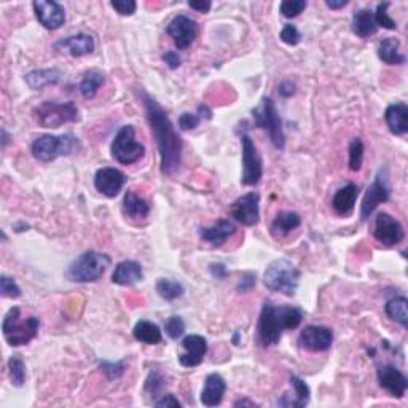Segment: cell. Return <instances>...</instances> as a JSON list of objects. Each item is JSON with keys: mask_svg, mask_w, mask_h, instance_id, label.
Listing matches in <instances>:
<instances>
[{"mask_svg": "<svg viewBox=\"0 0 408 408\" xmlns=\"http://www.w3.org/2000/svg\"><path fill=\"white\" fill-rule=\"evenodd\" d=\"M144 106L153 139L158 146L162 173L164 175H174L182 164V139L171 123L168 113L159 107L155 99L144 95Z\"/></svg>", "mask_w": 408, "mask_h": 408, "instance_id": "1", "label": "cell"}, {"mask_svg": "<svg viewBox=\"0 0 408 408\" xmlns=\"http://www.w3.org/2000/svg\"><path fill=\"white\" fill-rule=\"evenodd\" d=\"M303 313L295 306H276L272 301H265L260 319L257 324L258 343L262 346H274L279 343L284 330H294L301 324Z\"/></svg>", "mask_w": 408, "mask_h": 408, "instance_id": "2", "label": "cell"}, {"mask_svg": "<svg viewBox=\"0 0 408 408\" xmlns=\"http://www.w3.org/2000/svg\"><path fill=\"white\" fill-rule=\"evenodd\" d=\"M110 263H112V260H110V257L106 256V253L86 251L79 258H75L65 274H68V278L72 283H95V281L104 276Z\"/></svg>", "mask_w": 408, "mask_h": 408, "instance_id": "3", "label": "cell"}, {"mask_svg": "<svg viewBox=\"0 0 408 408\" xmlns=\"http://www.w3.org/2000/svg\"><path fill=\"white\" fill-rule=\"evenodd\" d=\"M38 327H40V321L37 317L29 316L23 319L19 308L13 306L3 319L2 332L7 343L13 348H18V346L27 345L31 340L36 338Z\"/></svg>", "mask_w": 408, "mask_h": 408, "instance_id": "4", "label": "cell"}, {"mask_svg": "<svg viewBox=\"0 0 408 408\" xmlns=\"http://www.w3.org/2000/svg\"><path fill=\"white\" fill-rule=\"evenodd\" d=\"M263 281L269 290L292 297L299 289L300 272L292 262L279 258V260H274L268 265Z\"/></svg>", "mask_w": 408, "mask_h": 408, "instance_id": "5", "label": "cell"}, {"mask_svg": "<svg viewBox=\"0 0 408 408\" xmlns=\"http://www.w3.org/2000/svg\"><path fill=\"white\" fill-rule=\"evenodd\" d=\"M79 147V139L72 134L38 136L32 144V155L40 162H53L59 157L72 155L75 148Z\"/></svg>", "mask_w": 408, "mask_h": 408, "instance_id": "6", "label": "cell"}, {"mask_svg": "<svg viewBox=\"0 0 408 408\" xmlns=\"http://www.w3.org/2000/svg\"><path fill=\"white\" fill-rule=\"evenodd\" d=\"M112 157L121 164H132L144 157L146 147L136 141L134 126H121L110 146Z\"/></svg>", "mask_w": 408, "mask_h": 408, "instance_id": "7", "label": "cell"}, {"mask_svg": "<svg viewBox=\"0 0 408 408\" xmlns=\"http://www.w3.org/2000/svg\"><path fill=\"white\" fill-rule=\"evenodd\" d=\"M36 120L43 128H59L65 123L79 120V109L74 102H52L47 101L36 107Z\"/></svg>", "mask_w": 408, "mask_h": 408, "instance_id": "8", "label": "cell"}, {"mask_svg": "<svg viewBox=\"0 0 408 408\" xmlns=\"http://www.w3.org/2000/svg\"><path fill=\"white\" fill-rule=\"evenodd\" d=\"M253 118H256L257 126L267 130L269 134V139H272L273 146L276 148H284L285 146V136L283 130V121L278 113V109L274 106L273 99L263 97L262 107L253 110Z\"/></svg>", "mask_w": 408, "mask_h": 408, "instance_id": "9", "label": "cell"}, {"mask_svg": "<svg viewBox=\"0 0 408 408\" xmlns=\"http://www.w3.org/2000/svg\"><path fill=\"white\" fill-rule=\"evenodd\" d=\"M241 147H242V185L252 187L260 182L263 175V164L262 158L258 155V150L256 144H253L252 137L249 134H244L241 137Z\"/></svg>", "mask_w": 408, "mask_h": 408, "instance_id": "10", "label": "cell"}, {"mask_svg": "<svg viewBox=\"0 0 408 408\" xmlns=\"http://www.w3.org/2000/svg\"><path fill=\"white\" fill-rule=\"evenodd\" d=\"M258 203H260V195H258V193H247V195L238 198V200L231 204V217H233L236 222L246 225V227L257 225L258 220H260V207H258Z\"/></svg>", "mask_w": 408, "mask_h": 408, "instance_id": "11", "label": "cell"}, {"mask_svg": "<svg viewBox=\"0 0 408 408\" xmlns=\"http://www.w3.org/2000/svg\"><path fill=\"white\" fill-rule=\"evenodd\" d=\"M373 235L375 238H377V241L382 242V244L386 247L397 246L405 238L404 227H402L399 220L391 217L389 214L386 212H382L377 216Z\"/></svg>", "mask_w": 408, "mask_h": 408, "instance_id": "12", "label": "cell"}, {"mask_svg": "<svg viewBox=\"0 0 408 408\" xmlns=\"http://www.w3.org/2000/svg\"><path fill=\"white\" fill-rule=\"evenodd\" d=\"M168 36L173 38L175 47L179 49H187L191 47L198 36V24L195 19L189 18L185 15L174 16L173 21L168 24Z\"/></svg>", "mask_w": 408, "mask_h": 408, "instance_id": "13", "label": "cell"}, {"mask_svg": "<svg viewBox=\"0 0 408 408\" xmlns=\"http://www.w3.org/2000/svg\"><path fill=\"white\" fill-rule=\"evenodd\" d=\"M334 343L332 330L322 325H308L299 336L300 348L311 352L327 351Z\"/></svg>", "mask_w": 408, "mask_h": 408, "instance_id": "14", "label": "cell"}, {"mask_svg": "<svg viewBox=\"0 0 408 408\" xmlns=\"http://www.w3.org/2000/svg\"><path fill=\"white\" fill-rule=\"evenodd\" d=\"M34 12L40 24L49 31H56L65 23L64 7L53 0H37L34 2Z\"/></svg>", "mask_w": 408, "mask_h": 408, "instance_id": "15", "label": "cell"}, {"mask_svg": "<svg viewBox=\"0 0 408 408\" xmlns=\"http://www.w3.org/2000/svg\"><path fill=\"white\" fill-rule=\"evenodd\" d=\"M389 196H391V190L388 187V182H386V179L382 178V175H377V179H375L373 184L368 187L366 196H363L362 200L361 219L367 220L379 204H383L389 200Z\"/></svg>", "mask_w": 408, "mask_h": 408, "instance_id": "16", "label": "cell"}, {"mask_svg": "<svg viewBox=\"0 0 408 408\" xmlns=\"http://www.w3.org/2000/svg\"><path fill=\"white\" fill-rule=\"evenodd\" d=\"M126 184V175L115 168H102L95 175V187L107 198H115Z\"/></svg>", "mask_w": 408, "mask_h": 408, "instance_id": "17", "label": "cell"}, {"mask_svg": "<svg viewBox=\"0 0 408 408\" xmlns=\"http://www.w3.org/2000/svg\"><path fill=\"white\" fill-rule=\"evenodd\" d=\"M378 383L382 386L383 389L388 391L391 395L397 397H404L408 388V382L405 378V375L402 373L399 368L394 366H383L378 368Z\"/></svg>", "mask_w": 408, "mask_h": 408, "instance_id": "18", "label": "cell"}, {"mask_svg": "<svg viewBox=\"0 0 408 408\" xmlns=\"http://www.w3.org/2000/svg\"><path fill=\"white\" fill-rule=\"evenodd\" d=\"M182 346L185 348V354L179 356L180 366L187 368L198 367L203 362L204 356L207 352V341L201 335H189L182 341Z\"/></svg>", "mask_w": 408, "mask_h": 408, "instance_id": "19", "label": "cell"}, {"mask_svg": "<svg viewBox=\"0 0 408 408\" xmlns=\"http://www.w3.org/2000/svg\"><path fill=\"white\" fill-rule=\"evenodd\" d=\"M54 48L74 58H81L95 52V38L88 34L70 36L54 43Z\"/></svg>", "mask_w": 408, "mask_h": 408, "instance_id": "20", "label": "cell"}, {"mask_svg": "<svg viewBox=\"0 0 408 408\" xmlns=\"http://www.w3.org/2000/svg\"><path fill=\"white\" fill-rule=\"evenodd\" d=\"M225 391H227V383L217 373L207 375L204 388L201 393V404L206 407H217L223 400Z\"/></svg>", "mask_w": 408, "mask_h": 408, "instance_id": "21", "label": "cell"}, {"mask_svg": "<svg viewBox=\"0 0 408 408\" xmlns=\"http://www.w3.org/2000/svg\"><path fill=\"white\" fill-rule=\"evenodd\" d=\"M144 278L142 265L134 260H125L115 267L112 281L118 285H134Z\"/></svg>", "mask_w": 408, "mask_h": 408, "instance_id": "22", "label": "cell"}, {"mask_svg": "<svg viewBox=\"0 0 408 408\" xmlns=\"http://www.w3.org/2000/svg\"><path fill=\"white\" fill-rule=\"evenodd\" d=\"M386 123L391 132L395 136H402L408 131V107L405 102H395L386 109Z\"/></svg>", "mask_w": 408, "mask_h": 408, "instance_id": "23", "label": "cell"}, {"mask_svg": "<svg viewBox=\"0 0 408 408\" xmlns=\"http://www.w3.org/2000/svg\"><path fill=\"white\" fill-rule=\"evenodd\" d=\"M236 233V227L230 220H219L212 227H206L201 230V240L209 242L214 247L223 246L230 236Z\"/></svg>", "mask_w": 408, "mask_h": 408, "instance_id": "24", "label": "cell"}, {"mask_svg": "<svg viewBox=\"0 0 408 408\" xmlns=\"http://www.w3.org/2000/svg\"><path fill=\"white\" fill-rule=\"evenodd\" d=\"M357 195H359V189L354 184L345 185L343 189H340L335 193L332 200V207L338 216H351V212L354 211Z\"/></svg>", "mask_w": 408, "mask_h": 408, "instance_id": "25", "label": "cell"}, {"mask_svg": "<svg viewBox=\"0 0 408 408\" xmlns=\"http://www.w3.org/2000/svg\"><path fill=\"white\" fill-rule=\"evenodd\" d=\"M300 223H301V219H300L299 214L292 212V211H283V212H279L276 219L273 220L269 231H272V235L274 236V238L281 240V238H285V236L292 233V231L299 228Z\"/></svg>", "mask_w": 408, "mask_h": 408, "instance_id": "26", "label": "cell"}, {"mask_svg": "<svg viewBox=\"0 0 408 408\" xmlns=\"http://www.w3.org/2000/svg\"><path fill=\"white\" fill-rule=\"evenodd\" d=\"M378 58L389 65L405 64V54L400 52V42L394 37L383 38L378 45Z\"/></svg>", "mask_w": 408, "mask_h": 408, "instance_id": "27", "label": "cell"}, {"mask_svg": "<svg viewBox=\"0 0 408 408\" xmlns=\"http://www.w3.org/2000/svg\"><path fill=\"white\" fill-rule=\"evenodd\" d=\"M352 31L362 38H367L377 34L378 26L375 23V16L370 10L362 8L352 16Z\"/></svg>", "mask_w": 408, "mask_h": 408, "instance_id": "28", "label": "cell"}, {"mask_svg": "<svg viewBox=\"0 0 408 408\" xmlns=\"http://www.w3.org/2000/svg\"><path fill=\"white\" fill-rule=\"evenodd\" d=\"M123 211L131 219H146L150 212V204L134 191H126L123 200Z\"/></svg>", "mask_w": 408, "mask_h": 408, "instance_id": "29", "label": "cell"}, {"mask_svg": "<svg viewBox=\"0 0 408 408\" xmlns=\"http://www.w3.org/2000/svg\"><path fill=\"white\" fill-rule=\"evenodd\" d=\"M132 335L137 341L146 345H158L162 343L163 335L162 330L157 324H153L150 321H139L136 324L134 330H132Z\"/></svg>", "mask_w": 408, "mask_h": 408, "instance_id": "30", "label": "cell"}, {"mask_svg": "<svg viewBox=\"0 0 408 408\" xmlns=\"http://www.w3.org/2000/svg\"><path fill=\"white\" fill-rule=\"evenodd\" d=\"M61 70L58 69H45V70H34V72L26 75V81L32 90H42L43 86L56 85L61 80Z\"/></svg>", "mask_w": 408, "mask_h": 408, "instance_id": "31", "label": "cell"}, {"mask_svg": "<svg viewBox=\"0 0 408 408\" xmlns=\"http://www.w3.org/2000/svg\"><path fill=\"white\" fill-rule=\"evenodd\" d=\"M384 311L393 321L399 322L402 327L408 325V301L405 297H394L386 303Z\"/></svg>", "mask_w": 408, "mask_h": 408, "instance_id": "32", "label": "cell"}, {"mask_svg": "<svg viewBox=\"0 0 408 408\" xmlns=\"http://www.w3.org/2000/svg\"><path fill=\"white\" fill-rule=\"evenodd\" d=\"M102 85H104V74L99 72V70L96 69L88 70L80 84V93L84 95V97L93 99Z\"/></svg>", "mask_w": 408, "mask_h": 408, "instance_id": "33", "label": "cell"}, {"mask_svg": "<svg viewBox=\"0 0 408 408\" xmlns=\"http://www.w3.org/2000/svg\"><path fill=\"white\" fill-rule=\"evenodd\" d=\"M157 292L162 299L173 301L175 299H180V297L184 295V285L173 279H158Z\"/></svg>", "mask_w": 408, "mask_h": 408, "instance_id": "34", "label": "cell"}, {"mask_svg": "<svg viewBox=\"0 0 408 408\" xmlns=\"http://www.w3.org/2000/svg\"><path fill=\"white\" fill-rule=\"evenodd\" d=\"M290 384L295 393L290 407H305L310 402V388H308V384L299 377H290Z\"/></svg>", "mask_w": 408, "mask_h": 408, "instance_id": "35", "label": "cell"}, {"mask_svg": "<svg viewBox=\"0 0 408 408\" xmlns=\"http://www.w3.org/2000/svg\"><path fill=\"white\" fill-rule=\"evenodd\" d=\"M8 372H10V379H12V384L15 386H23L26 382V366L23 359L19 356H12L8 359Z\"/></svg>", "mask_w": 408, "mask_h": 408, "instance_id": "36", "label": "cell"}, {"mask_svg": "<svg viewBox=\"0 0 408 408\" xmlns=\"http://www.w3.org/2000/svg\"><path fill=\"white\" fill-rule=\"evenodd\" d=\"M363 162V144L361 139H354L350 146V169L359 171Z\"/></svg>", "mask_w": 408, "mask_h": 408, "instance_id": "37", "label": "cell"}, {"mask_svg": "<svg viewBox=\"0 0 408 408\" xmlns=\"http://www.w3.org/2000/svg\"><path fill=\"white\" fill-rule=\"evenodd\" d=\"M388 8H389L388 2L378 5L377 13L373 15L375 16V23H377L378 27H384V29H395L397 24H395V21L389 16Z\"/></svg>", "mask_w": 408, "mask_h": 408, "instance_id": "38", "label": "cell"}, {"mask_svg": "<svg viewBox=\"0 0 408 408\" xmlns=\"http://www.w3.org/2000/svg\"><path fill=\"white\" fill-rule=\"evenodd\" d=\"M305 8V0H284V2L281 3V13H283L285 18H295V16H299Z\"/></svg>", "mask_w": 408, "mask_h": 408, "instance_id": "39", "label": "cell"}, {"mask_svg": "<svg viewBox=\"0 0 408 408\" xmlns=\"http://www.w3.org/2000/svg\"><path fill=\"white\" fill-rule=\"evenodd\" d=\"M164 330H166L169 338L178 340L179 336H182L185 332L184 319L179 317V316H171L166 321V325H164Z\"/></svg>", "mask_w": 408, "mask_h": 408, "instance_id": "40", "label": "cell"}, {"mask_svg": "<svg viewBox=\"0 0 408 408\" xmlns=\"http://www.w3.org/2000/svg\"><path fill=\"white\" fill-rule=\"evenodd\" d=\"M0 292L7 299H18V297H21V289L18 288V284L15 283V279L8 276L0 278Z\"/></svg>", "mask_w": 408, "mask_h": 408, "instance_id": "41", "label": "cell"}, {"mask_svg": "<svg viewBox=\"0 0 408 408\" xmlns=\"http://www.w3.org/2000/svg\"><path fill=\"white\" fill-rule=\"evenodd\" d=\"M101 370L107 375L110 379H117L125 373V363L123 362H107L104 361L99 363Z\"/></svg>", "mask_w": 408, "mask_h": 408, "instance_id": "42", "label": "cell"}, {"mask_svg": "<svg viewBox=\"0 0 408 408\" xmlns=\"http://www.w3.org/2000/svg\"><path fill=\"white\" fill-rule=\"evenodd\" d=\"M281 40L288 43V45H299L301 40V36L295 26L285 24L283 27V31H281Z\"/></svg>", "mask_w": 408, "mask_h": 408, "instance_id": "43", "label": "cell"}, {"mask_svg": "<svg viewBox=\"0 0 408 408\" xmlns=\"http://www.w3.org/2000/svg\"><path fill=\"white\" fill-rule=\"evenodd\" d=\"M200 121H201V117H200V115L190 113V112H185V113H182V115H180V118H179V126H180V130L190 131V130H195L196 126L200 125Z\"/></svg>", "mask_w": 408, "mask_h": 408, "instance_id": "44", "label": "cell"}, {"mask_svg": "<svg viewBox=\"0 0 408 408\" xmlns=\"http://www.w3.org/2000/svg\"><path fill=\"white\" fill-rule=\"evenodd\" d=\"M112 7L117 10L118 15L121 16H131L136 12V2L134 0H115L112 2Z\"/></svg>", "mask_w": 408, "mask_h": 408, "instance_id": "45", "label": "cell"}, {"mask_svg": "<svg viewBox=\"0 0 408 408\" xmlns=\"http://www.w3.org/2000/svg\"><path fill=\"white\" fill-rule=\"evenodd\" d=\"M155 405L157 407H162V408H164V407H166V408L168 407H171V408H180V402L178 399H175V395L168 394V395H163L159 400H157Z\"/></svg>", "mask_w": 408, "mask_h": 408, "instance_id": "46", "label": "cell"}, {"mask_svg": "<svg viewBox=\"0 0 408 408\" xmlns=\"http://www.w3.org/2000/svg\"><path fill=\"white\" fill-rule=\"evenodd\" d=\"M163 61L166 63L171 69H178L180 65V58L175 52H166L163 54Z\"/></svg>", "mask_w": 408, "mask_h": 408, "instance_id": "47", "label": "cell"}, {"mask_svg": "<svg viewBox=\"0 0 408 408\" xmlns=\"http://www.w3.org/2000/svg\"><path fill=\"white\" fill-rule=\"evenodd\" d=\"M189 7L196 10V12H200V13H207L209 10H211L212 3L209 2V0H201V2H189Z\"/></svg>", "mask_w": 408, "mask_h": 408, "instance_id": "48", "label": "cell"}, {"mask_svg": "<svg viewBox=\"0 0 408 408\" xmlns=\"http://www.w3.org/2000/svg\"><path fill=\"white\" fill-rule=\"evenodd\" d=\"M279 93H281V96H284V97H290V96H294V93H295V85L292 84V81H283V84L279 85Z\"/></svg>", "mask_w": 408, "mask_h": 408, "instance_id": "49", "label": "cell"}, {"mask_svg": "<svg viewBox=\"0 0 408 408\" xmlns=\"http://www.w3.org/2000/svg\"><path fill=\"white\" fill-rule=\"evenodd\" d=\"M211 272L214 274V278H225V274H227V268H225V265L219 263V265H211Z\"/></svg>", "mask_w": 408, "mask_h": 408, "instance_id": "50", "label": "cell"}, {"mask_svg": "<svg viewBox=\"0 0 408 408\" xmlns=\"http://www.w3.org/2000/svg\"><path fill=\"white\" fill-rule=\"evenodd\" d=\"M325 5L332 10H338V8L346 7V5H348V0H327Z\"/></svg>", "mask_w": 408, "mask_h": 408, "instance_id": "51", "label": "cell"}, {"mask_svg": "<svg viewBox=\"0 0 408 408\" xmlns=\"http://www.w3.org/2000/svg\"><path fill=\"white\" fill-rule=\"evenodd\" d=\"M235 407H256V404H253V402H249V400H238V402H235Z\"/></svg>", "mask_w": 408, "mask_h": 408, "instance_id": "52", "label": "cell"}]
</instances>
